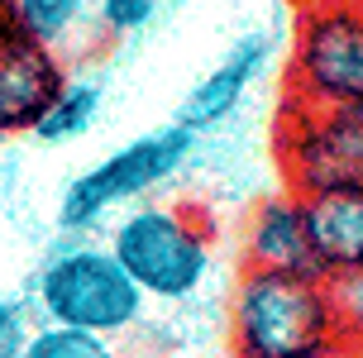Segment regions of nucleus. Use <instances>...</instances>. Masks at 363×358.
Wrapping results in <instances>:
<instances>
[{"mask_svg":"<svg viewBox=\"0 0 363 358\" xmlns=\"http://www.w3.org/2000/svg\"><path fill=\"white\" fill-rule=\"evenodd\" d=\"M225 330L235 358H335L349 349L325 277L296 272L244 268L230 291Z\"/></svg>","mask_w":363,"mask_h":358,"instance_id":"nucleus-1","label":"nucleus"},{"mask_svg":"<svg viewBox=\"0 0 363 358\" xmlns=\"http://www.w3.org/2000/svg\"><path fill=\"white\" fill-rule=\"evenodd\" d=\"M110 253L134 277L144 301H191L216 268V225L191 201H139L110 220Z\"/></svg>","mask_w":363,"mask_h":358,"instance_id":"nucleus-2","label":"nucleus"},{"mask_svg":"<svg viewBox=\"0 0 363 358\" xmlns=\"http://www.w3.org/2000/svg\"><path fill=\"white\" fill-rule=\"evenodd\" d=\"M34 306L48 325L86 330L120 340L144 320V291L134 286L120 258L110 253L106 239L91 234H57V244L43 253L34 272Z\"/></svg>","mask_w":363,"mask_h":358,"instance_id":"nucleus-3","label":"nucleus"},{"mask_svg":"<svg viewBox=\"0 0 363 358\" xmlns=\"http://www.w3.org/2000/svg\"><path fill=\"white\" fill-rule=\"evenodd\" d=\"M196 148H201V134L182 129L177 120H167V125L148 129L139 139L120 143L115 153L82 167L62 186L57 211H53L57 234H96L106 225V215L129 211L148 191H158L163 181H172L186 162L196 158Z\"/></svg>","mask_w":363,"mask_h":358,"instance_id":"nucleus-4","label":"nucleus"},{"mask_svg":"<svg viewBox=\"0 0 363 358\" xmlns=\"http://www.w3.org/2000/svg\"><path fill=\"white\" fill-rule=\"evenodd\" d=\"M363 101V5L301 0L291 19L287 106L335 110Z\"/></svg>","mask_w":363,"mask_h":358,"instance_id":"nucleus-5","label":"nucleus"},{"mask_svg":"<svg viewBox=\"0 0 363 358\" xmlns=\"http://www.w3.org/2000/svg\"><path fill=\"white\" fill-rule=\"evenodd\" d=\"M277 158L296 196L363 186V101L335 110H301L287 106Z\"/></svg>","mask_w":363,"mask_h":358,"instance_id":"nucleus-6","label":"nucleus"},{"mask_svg":"<svg viewBox=\"0 0 363 358\" xmlns=\"http://www.w3.org/2000/svg\"><path fill=\"white\" fill-rule=\"evenodd\" d=\"M67 82V62L0 15V139L34 134Z\"/></svg>","mask_w":363,"mask_h":358,"instance_id":"nucleus-7","label":"nucleus"},{"mask_svg":"<svg viewBox=\"0 0 363 358\" xmlns=\"http://www.w3.org/2000/svg\"><path fill=\"white\" fill-rule=\"evenodd\" d=\"M272 48H277L272 29H258V24L244 29V34L206 67V77H196V86L182 96V106H177L172 120H177L182 129H191V134H211V129H220L239 106H244L249 86L268 72Z\"/></svg>","mask_w":363,"mask_h":358,"instance_id":"nucleus-8","label":"nucleus"},{"mask_svg":"<svg viewBox=\"0 0 363 358\" xmlns=\"http://www.w3.org/2000/svg\"><path fill=\"white\" fill-rule=\"evenodd\" d=\"M244 268L320 277V263L311 249V225H306V196L277 191V196L258 201L254 215L244 220Z\"/></svg>","mask_w":363,"mask_h":358,"instance_id":"nucleus-9","label":"nucleus"},{"mask_svg":"<svg viewBox=\"0 0 363 358\" xmlns=\"http://www.w3.org/2000/svg\"><path fill=\"white\" fill-rule=\"evenodd\" d=\"M0 15L43 48H53L62 62H82L106 43L91 0H0Z\"/></svg>","mask_w":363,"mask_h":358,"instance_id":"nucleus-10","label":"nucleus"},{"mask_svg":"<svg viewBox=\"0 0 363 358\" xmlns=\"http://www.w3.org/2000/svg\"><path fill=\"white\" fill-rule=\"evenodd\" d=\"M306 225L320 277L363 272V186H335L306 196Z\"/></svg>","mask_w":363,"mask_h":358,"instance_id":"nucleus-11","label":"nucleus"},{"mask_svg":"<svg viewBox=\"0 0 363 358\" xmlns=\"http://www.w3.org/2000/svg\"><path fill=\"white\" fill-rule=\"evenodd\" d=\"M101 106H106V82L91 77V72H67L62 91L53 96V106L43 110V120L34 125L29 139H38L43 148H57V143L82 139V134L96 125Z\"/></svg>","mask_w":363,"mask_h":358,"instance_id":"nucleus-12","label":"nucleus"},{"mask_svg":"<svg viewBox=\"0 0 363 358\" xmlns=\"http://www.w3.org/2000/svg\"><path fill=\"white\" fill-rule=\"evenodd\" d=\"M24 358H120L115 340L106 335H86V330H67V325H38V335L29 340Z\"/></svg>","mask_w":363,"mask_h":358,"instance_id":"nucleus-13","label":"nucleus"},{"mask_svg":"<svg viewBox=\"0 0 363 358\" xmlns=\"http://www.w3.org/2000/svg\"><path fill=\"white\" fill-rule=\"evenodd\" d=\"M38 306L29 291H5L0 296V358H24L29 354V340L38 335Z\"/></svg>","mask_w":363,"mask_h":358,"instance_id":"nucleus-14","label":"nucleus"},{"mask_svg":"<svg viewBox=\"0 0 363 358\" xmlns=\"http://www.w3.org/2000/svg\"><path fill=\"white\" fill-rule=\"evenodd\" d=\"M96 5V19L106 38H129V34H144L148 24L158 19V0H91Z\"/></svg>","mask_w":363,"mask_h":358,"instance_id":"nucleus-15","label":"nucleus"},{"mask_svg":"<svg viewBox=\"0 0 363 358\" xmlns=\"http://www.w3.org/2000/svg\"><path fill=\"white\" fill-rule=\"evenodd\" d=\"M330 306H335V320L349 340H363V272H340V277H325Z\"/></svg>","mask_w":363,"mask_h":358,"instance_id":"nucleus-16","label":"nucleus"},{"mask_svg":"<svg viewBox=\"0 0 363 358\" xmlns=\"http://www.w3.org/2000/svg\"><path fill=\"white\" fill-rule=\"evenodd\" d=\"M335 358H349V354H335Z\"/></svg>","mask_w":363,"mask_h":358,"instance_id":"nucleus-17","label":"nucleus"},{"mask_svg":"<svg viewBox=\"0 0 363 358\" xmlns=\"http://www.w3.org/2000/svg\"><path fill=\"white\" fill-rule=\"evenodd\" d=\"M0 148H5V139H0Z\"/></svg>","mask_w":363,"mask_h":358,"instance_id":"nucleus-18","label":"nucleus"},{"mask_svg":"<svg viewBox=\"0 0 363 358\" xmlns=\"http://www.w3.org/2000/svg\"><path fill=\"white\" fill-rule=\"evenodd\" d=\"M359 5H363V0H359Z\"/></svg>","mask_w":363,"mask_h":358,"instance_id":"nucleus-19","label":"nucleus"}]
</instances>
